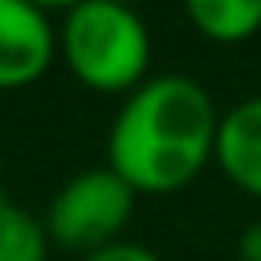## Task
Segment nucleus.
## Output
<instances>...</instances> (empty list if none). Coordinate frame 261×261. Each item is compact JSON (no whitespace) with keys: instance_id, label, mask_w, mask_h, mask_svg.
Returning a JSON list of instances; mask_svg holds the SVG:
<instances>
[{"instance_id":"obj_2","label":"nucleus","mask_w":261,"mask_h":261,"mask_svg":"<svg viewBox=\"0 0 261 261\" xmlns=\"http://www.w3.org/2000/svg\"><path fill=\"white\" fill-rule=\"evenodd\" d=\"M57 53L69 73L102 94H130L147 82L151 33L143 16L114 0H77L57 29Z\"/></svg>"},{"instance_id":"obj_9","label":"nucleus","mask_w":261,"mask_h":261,"mask_svg":"<svg viewBox=\"0 0 261 261\" xmlns=\"http://www.w3.org/2000/svg\"><path fill=\"white\" fill-rule=\"evenodd\" d=\"M237 249H241V261H261V220L241 232V245Z\"/></svg>"},{"instance_id":"obj_11","label":"nucleus","mask_w":261,"mask_h":261,"mask_svg":"<svg viewBox=\"0 0 261 261\" xmlns=\"http://www.w3.org/2000/svg\"><path fill=\"white\" fill-rule=\"evenodd\" d=\"M114 4H126V8H135V4H139V0H114Z\"/></svg>"},{"instance_id":"obj_1","label":"nucleus","mask_w":261,"mask_h":261,"mask_svg":"<svg viewBox=\"0 0 261 261\" xmlns=\"http://www.w3.org/2000/svg\"><path fill=\"white\" fill-rule=\"evenodd\" d=\"M220 110L188 73H155L135 86L106 135V167L135 192H179L216 155Z\"/></svg>"},{"instance_id":"obj_8","label":"nucleus","mask_w":261,"mask_h":261,"mask_svg":"<svg viewBox=\"0 0 261 261\" xmlns=\"http://www.w3.org/2000/svg\"><path fill=\"white\" fill-rule=\"evenodd\" d=\"M82 261H163L159 253H151L147 245H135V241H114L98 253H86Z\"/></svg>"},{"instance_id":"obj_3","label":"nucleus","mask_w":261,"mask_h":261,"mask_svg":"<svg viewBox=\"0 0 261 261\" xmlns=\"http://www.w3.org/2000/svg\"><path fill=\"white\" fill-rule=\"evenodd\" d=\"M135 188L114 167H90L77 171L57 188L45 212V232L61 249L73 253H98L118 241L135 212Z\"/></svg>"},{"instance_id":"obj_6","label":"nucleus","mask_w":261,"mask_h":261,"mask_svg":"<svg viewBox=\"0 0 261 261\" xmlns=\"http://www.w3.org/2000/svg\"><path fill=\"white\" fill-rule=\"evenodd\" d=\"M184 12L208 41L220 45H237L261 33V0H184Z\"/></svg>"},{"instance_id":"obj_10","label":"nucleus","mask_w":261,"mask_h":261,"mask_svg":"<svg viewBox=\"0 0 261 261\" xmlns=\"http://www.w3.org/2000/svg\"><path fill=\"white\" fill-rule=\"evenodd\" d=\"M29 4H37V8H45V12H49V8H73L77 0H29Z\"/></svg>"},{"instance_id":"obj_5","label":"nucleus","mask_w":261,"mask_h":261,"mask_svg":"<svg viewBox=\"0 0 261 261\" xmlns=\"http://www.w3.org/2000/svg\"><path fill=\"white\" fill-rule=\"evenodd\" d=\"M212 163L224 171L228 184L261 200V94L220 114Z\"/></svg>"},{"instance_id":"obj_4","label":"nucleus","mask_w":261,"mask_h":261,"mask_svg":"<svg viewBox=\"0 0 261 261\" xmlns=\"http://www.w3.org/2000/svg\"><path fill=\"white\" fill-rule=\"evenodd\" d=\"M57 57L49 12L29 0H0V90L33 86Z\"/></svg>"},{"instance_id":"obj_7","label":"nucleus","mask_w":261,"mask_h":261,"mask_svg":"<svg viewBox=\"0 0 261 261\" xmlns=\"http://www.w3.org/2000/svg\"><path fill=\"white\" fill-rule=\"evenodd\" d=\"M45 257H49L45 220H37L29 208L12 204L0 192V261H45Z\"/></svg>"}]
</instances>
